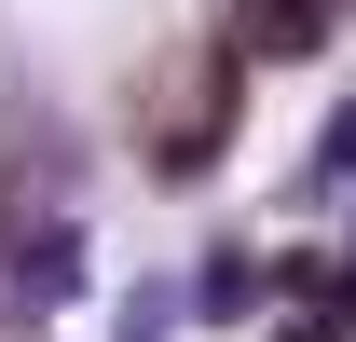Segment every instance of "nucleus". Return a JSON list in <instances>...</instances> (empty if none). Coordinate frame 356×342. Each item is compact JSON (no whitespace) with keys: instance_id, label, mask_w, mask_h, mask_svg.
I'll return each instance as SVG.
<instances>
[{"instance_id":"obj_1","label":"nucleus","mask_w":356,"mask_h":342,"mask_svg":"<svg viewBox=\"0 0 356 342\" xmlns=\"http://www.w3.org/2000/svg\"><path fill=\"white\" fill-rule=\"evenodd\" d=\"M233 110H247V55L233 42H165L151 83H137V165L151 178H206L233 151Z\"/></svg>"},{"instance_id":"obj_2","label":"nucleus","mask_w":356,"mask_h":342,"mask_svg":"<svg viewBox=\"0 0 356 342\" xmlns=\"http://www.w3.org/2000/svg\"><path fill=\"white\" fill-rule=\"evenodd\" d=\"M343 0H233V55H315Z\"/></svg>"},{"instance_id":"obj_3","label":"nucleus","mask_w":356,"mask_h":342,"mask_svg":"<svg viewBox=\"0 0 356 342\" xmlns=\"http://www.w3.org/2000/svg\"><path fill=\"white\" fill-rule=\"evenodd\" d=\"M274 342H329V329H274Z\"/></svg>"}]
</instances>
